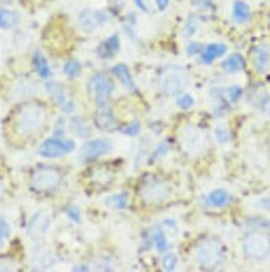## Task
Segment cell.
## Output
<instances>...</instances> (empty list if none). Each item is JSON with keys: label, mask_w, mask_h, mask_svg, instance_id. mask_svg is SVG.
I'll return each mask as SVG.
<instances>
[{"label": "cell", "mask_w": 270, "mask_h": 272, "mask_svg": "<svg viewBox=\"0 0 270 272\" xmlns=\"http://www.w3.org/2000/svg\"><path fill=\"white\" fill-rule=\"evenodd\" d=\"M244 254L249 259L263 260L270 252V240L267 236L253 235L244 241Z\"/></svg>", "instance_id": "4"}, {"label": "cell", "mask_w": 270, "mask_h": 272, "mask_svg": "<svg viewBox=\"0 0 270 272\" xmlns=\"http://www.w3.org/2000/svg\"><path fill=\"white\" fill-rule=\"evenodd\" d=\"M73 125H74L75 132H77L80 137H85L89 133V127H88L87 122L80 119V118H74V119H73Z\"/></svg>", "instance_id": "26"}, {"label": "cell", "mask_w": 270, "mask_h": 272, "mask_svg": "<svg viewBox=\"0 0 270 272\" xmlns=\"http://www.w3.org/2000/svg\"><path fill=\"white\" fill-rule=\"evenodd\" d=\"M60 173L53 168H40L35 172L32 179V186L35 191L46 192L58 187L60 183Z\"/></svg>", "instance_id": "5"}, {"label": "cell", "mask_w": 270, "mask_h": 272, "mask_svg": "<svg viewBox=\"0 0 270 272\" xmlns=\"http://www.w3.org/2000/svg\"><path fill=\"white\" fill-rule=\"evenodd\" d=\"M74 148L75 143L73 141L49 138L43 142L38 150V153L44 158H58L66 155V153H70Z\"/></svg>", "instance_id": "6"}, {"label": "cell", "mask_w": 270, "mask_h": 272, "mask_svg": "<svg viewBox=\"0 0 270 272\" xmlns=\"http://www.w3.org/2000/svg\"><path fill=\"white\" fill-rule=\"evenodd\" d=\"M111 72L115 77L119 79V82L122 83L125 88H128L129 91H134L135 89V82L133 79V75L130 73L129 68L125 64H117L111 68Z\"/></svg>", "instance_id": "16"}, {"label": "cell", "mask_w": 270, "mask_h": 272, "mask_svg": "<svg viewBox=\"0 0 270 272\" xmlns=\"http://www.w3.org/2000/svg\"><path fill=\"white\" fill-rule=\"evenodd\" d=\"M222 245L217 240L207 238L196 248V259L200 265L205 267H214L222 261Z\"/></svg>", "instance_id": "1"}, {"label": "cell", "mask_w": 270, "mask_h": 272, "mask_svg": "<svg viewBox=\"0 0 270 272\" xmlns=\"http://www.w3.org/2000/svg\"><path fill=\"white\" fill-rule=\"evenodd\" d=\"M209 201L214 207H225V206L230 202V195L225 190L218 188V190H214L210 192Z\"/></svg>", "instance_id": "22"}, {"label": "cell", "mask_w": 270, "mask_h": 272, "mask_svg": "<svg viewBox=\"0 0 270 272\" xmlns=\"http://www.w3.org/2000/svg\"><path fill=\"white\" fill-rule=\"evenodd\" d=\"M33 64H34L35 70L42 78H49L51 75V69L48 64V60L45 59L40 52H37L33 58Z\"/></svg>", "instance_id": "21"}, {"label": "cell", "mask_w": 270, "mask_h": 272, "mask_svg": "<svg viewBox=\"0 0 270 272\" xmlns=\"http://www.w3.org/2000/svg\"><path fill=\"white\" fill-rule=\"evenodd\" d=\"M233 18L239 24H246L249 23L252 18V10L249 5L243 0H235L233 4Z\"/></svg>", "instance_id": "15"}, {"label": "cell", "mask_w": 270, "mask_h": 272, "mask_svg": "<svg viewBox=\"0 0 270 272\" xmlns=\"http://www.w3.org/2000/svg\"><path fill=\"white\" fill-rule=\"evenodd\" d=\"M105 203L109 206V207L123 210V208L127 207L128 205V193L123 192V193H119V195L111 196V197L106 198Z\"/></svg>", "instance_id": "24"}, {"label": "cell", "mask_w": 270, "mask_h": 272, "mask_svg": "<svg viewBox=\"0 0 270 272\" xmlns=\"http://www.w3.org/2000/svg\"><path fill=\"white\" fill-rule=\"evenodd\" d=\"M108 14L101 10H94V9H84L79 14L78 22H79L80 28L85 33H93L98 28L103 27L108 22Z\"/></svg>", "instance_id": "7"}, {"label": "cell", "mask_w": 270, "mask_h": 272, "mask_svg": "<svg viewBox=\"0 0 270 272\" xmlns=\"http://www.w3.org/2000/svg\"><path fill=\"white\" fill-rule=\"evenodd\" d=\"M45 89H46V92H48V93L53 97L54 101H55L61 108H63L64 106H65V104L69 102V101H66L65 89H64L63 86H61V84H59V83L48 82L46 84H45Z\"/></svg>", "instance_id": "19"}, {"label": "cell", "mask_w": 270, "mask_h": 272, "mask_svg": "<svg viewBox=\"0 0 270 272\" xmlns=\"http://www.w3.org/2000/svg\"><path fill=\"white\" fill-rule=\"evenodd\" d=\"M201 51H203V47H201V44L195 43V42H193V43L189 44L188 48H186V53H188L189 55H195V54L201 53Z\"/></svg>", "instance_id": "33"}, {"label": "cell", "mask_w": 270, "mask_h": 272, "mask_svg": "<svg viewBox=\"0 0 270 272\" xmlns=\"http://www.w3.org/2000/svg\"><path fill=\"white\" fill-rule=\"evenodd\" d=\"M243 94V89L239 86H233L228 89V97L231 102H236Z\"/></svg>", "instance_id": "30"}, {"label": "cell", "mask_w": 270, "mask_h": 272, "mask_svg": "<svg viewBox=\"0 0 270 272\" xmlns=\"http://www.w3.org/2000/svg\"><path fill=\"white\" fill-rule=\"evenodd\" d=\"M225 53H226V46H225V44L213 43L207 46L203 51H201L200 58L204 64H212L215 59L220 58V56L224 55Z\"/></svg>", "instance_id": "12"}, {"label": "cell", "mask_w": 270, "mask_h": 272, "mask_svg": "<svg viewBox=\"0 0 270 272\" xmlns=\"http://www.w3.org/2000/svg\"><path fill=\"white\" fill-rule=\"evenodd\" d=\"M66 215H68L69 218H72L73 221L80 222V211L79 208L75 207V206H70V207L66 210Z\"/></svg>", "instance_id": "32"}, {"label": "cell", "mask_w": 270, "mask_h": 272, "mask_svg": "<svg viewBox=\"0 0 270 272\" xmlns=\"http://www.w3.org/2000/svg\"><path fill=\"white\" fill-rule=\"evenodd\" d=\"M177 104L181 109H189L194 106V98L190 94H183V96H180L178 98Z\"/></svg>", "instance_id": "28"}, {"label": "cell", "mask_w": 270, "mask_h": 272, "mask_svg": "<svg viewBox=\"0 0 270 272\" xmlns=\"http://www.w3.org/2000/svg\"><path fill=\"white\" fill-rule=\"evenodd\" d=\"M111 150H113V144L106 139H93L83 146L80 155L85 160H95L109 153Z\"/></svg>", "instance_id": "8"}, {"label": "cell", "mask_w": 270, "mask_h": 272, "mask_svg": "<svg viewBox=\"0 0 270 272\" xmlns=\"http://www.w3.org/2000/svg\"><path fill=\"white\" fill-rule=\"evenodd\" d=\"M258 207L262 208V210H265V211H270V196H268V197L262 198V200H259V202L257 203Z\"/></svg>", "instance_id": "34"}, {"label": "cell", "mask_w": 270, "mask_h": 272, "mask_svg": "<svg viewBox=\"0 0 270 272\" xmlns=\"http://www.w3.org/2000/svg\"><path fill=\"white\" fill-rule=\"evenodd\" d=\"M268 24H269V28H270V16H269V20H268Z\"/></svg>", "instance_id": "37"}, {"label": "cell", "mask_w": 270, "mask_h": 272, "mask_svg": "<svg viewBox=\"0 0 270 272\" xmlns=\"http://www.w3.org/2000/svg\"><path fill=\"white\" fill-rule=\"evenodd\" d=\"M134 3H135V5L138 6V9H140V10L144 11V13H148L149 11L148 6H146V4L144 0H134Z\"/></svg>", "instance_id": "36"}, {"label": "cell", "mask_w": 270, "mask_h": 272, "mask_svg": "<svg viewBox=\"0 0 270 272\" xmlns=\"http://www.w3.org/2000/svg\"><path fill=\"white\" fill-rule=\"evenodd\" d=\"M120 48V40L119 35L113 34L111 37H109L105 42L100 44L98 49V53L101 58H111L114 56V54H117L119 52Z\"/></svg>", "instance_id": "14"}, {"label": "cell", "mask_w": 270, "mask_h": 272, "mask_svg": "<svg viewBox=\"0 0 270 272\" xmlns=\"http://www.w3.org/2000/svg\"><path fill=\"white\" fill-rule=\"evenodd\" d=\"M167 187L163 186L162 183L150 184V186L146 187L145 192H144V197H145L149 202H158V201H162L163 198L167 197Z\"/></svg>", "instance_id": "18"}, {"label": "cell", "mask_w": 270, "mask_h": 272, "mask_svg": "<svg viewBox=\"0 0 270 272\" xmlns=\"http://www.w3.org/2000/svg\"><path fill=\"white\" fill-rule=\"evenodd\" d=\"M120 132H122L124 136H129V137H135L136 134L140 132V125L139 123H132V124L124 125L120 128Z\"/></svg>", "instance_id": "29"}, {"label": "cell", "mask_w": 270, "mask_h": 272, "mask_svg": "<svg viewBox=\"0 0 270 272\" xmlns=\"http://www.w3.org/2000/svg\"><path fill=\"white\" fill-rule=\"evenodd\" d=\"M170 0H155V4L160 11H164L169 6Z\"/></svg>", "instance_id": "35"}, {"label": "cell", "mask_w": 270, "mask_h": 272, "mask_svg": "<svg viewBox=\"0 0 270 272\" xmlns=\"http://www.w3.org/2000/svg\"><path fill=\"white\" fill-rule=\"evenodd\" d=\"M45 120V112L38 106L27 107L20 113L19 117V127L20 131L25 134H33L42 128Z\"/></svg>", "instance_id": "2"}, {"label": "cell", "mask_w": 270, "mask_h": 272, "mask_svg": "<svg viewBox=\"0 0 270 272\" xmlns=\"http://www.w3.org/2000/svg\"><path fill=\"white\" fill-rule=\"evenodd\" d=\"M178 265V257L174 254H168L163 257V267L165 271H173Z\"/></svg>", "instance_id": "27"}, {"label": "cell", "mask_w": 270, "mask_h": 272, "mask_svg": "<svg viewBox=\"0 0 270 272\" xmlns=\"http://www.w3.org/2000/svg\"><path fill=\"white\" fill-rule=\"evenodd\" d=\"M88 89L98 106H105L114 91V84L105 75L95 74L88 83Z\"/></svg>", "instance_id": "3"}, {"label": "cell", "mask_w": 270, "mask_h": 272, "mask_svg": "<svg viewBox=\"0 0 270 272\" xmlns=\"http://www.w3.org/2000/svg\"><path fill=\"white\" fill-rule=\"evenodd\" d=\"M270 61V52L265 47H258L253 53V65L259 74L267 72Z\"/></svg>", "instance_id": "13"}, {"label": "cell", "mask_w": 270, "mask_h": 272, "mask_svg": "<svg viewBox=\"0 0 270 272\" xmlns=\"http://www.w3.org/2000/svg\"><path fill=\"white\" fill-rule=\"evenodd\" d=\"M80 70H82V64H80L78 60H68L64 64V73H65L68 77L75 78L80 74Z\"/></svg>", "instance_id": "25"}, {"label": "cell", "mask_w": 270, "mask_h": 272, "mask_svg": "<svg viewBox=\"0 0 270 272\" xmlns=\"http://www.w3.org/2000/svg\"><path fill=\"white\" fill-rule=\"evenodd\" d=\"M222 68L226 73H238L245 68V59L239 53L231 54L230 56H228L223 61Z\"/></svg>", "instance_id": "17"}, {"label": "cell", "mask_w": 270, "mask_h": 272, "mask_svg": "<svg viewBox=\"0 0 270 272\" xmlns=\"http://www.w3.org/2000/svg\"><path fill=\"white\" fill-rule=\"evenodd\" d=\"M151 235H153V240L154 242H155L158 251H159V252H165V251L168 250V241L164 232L162 231V228H160V227H154Z\"/></svg>", "instance_id": "23"}, {"label": "cell", "mask_w": 270, "mask_h": 272, "mask_svg": "<svg viewBox=\"0 0 270 272\" xmlns=\"http://www.w3.org/2000/svg\"><path fill=\"white\" fill-rule=\"evenodd\" d=\"M94 123L101 131H114L117 128V119L108 106H98L95 114H94Z\"/></svg>", "instance_id": "9"}, {"label": "cell", "mask_w": 270, "mask_h": 272, "mask_svg": "<svg viewBox=\"0 0 270 272\" xmlns=\"http://www.w3.org/2000/svg\"><path fill=\"white\" fill-rule=\"evenodd\" d=\"M9 236V226L6 222L0 219V246H3L4 240Z\"/></svg>", "instance_id": "31"}, {"label": "cell", "mask_w": 270, "mask_h": 272, "mask_svg": "<svg viewBox=\"0 0 270 272\" xmlns=\"http://www.w3.org/2000/svg\"><path fill=\"white\" fill-rule=\"evenodd\" d=\"M49 223H50V219H49L48 215H42V212H38L30 221L28 232L32 237H43L44 233L48 231Z\"/></svg>", "instance_id": "11"}, {"label": "cell", "mask_w": 270, "mask_h": 272, "mask_svg": "<svg viewBox=\"0 0 270 272\" xmlns=\"http://www.w3.org/2000/svg\"><path fill=\"white\" fill-rule=\"evenodd\" d=\"M160 84H162V89L164 93L173 96V94L181 92V89L185 87V80H184L183 75L179 74V73L169 72L164 74Z\"/></svg>", "instance_id": "10"}, {"label": "cell", "mask_w": 270, "mask_h": 272, "mask_svg": "<svg viewBox=\"0 0 270 272\" xmlns=\"http://www.w3.org/2000/svg\"><path fill=\"white\" fill-rule=\"evenodd\" d=\"M19 22V14L14 10L0 8V29H11Z\"/></svg>", "instance_id": "20"}]
</instances>
